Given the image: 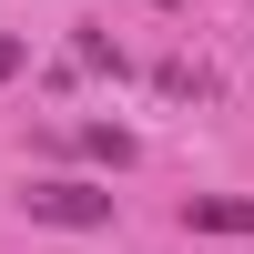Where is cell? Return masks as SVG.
Wrapping results in <instances>:
<instances>
[{
	"mask_svg": "<svg viewBox=\"0 0 254 254\" xmlns=\"http://www.w3.org/2000/svg\"><path fill=\"white\" fill-rule=\"evenodd\" d=\"M20 214L31 224H61V234H102V224H112V193H102V183H31V193H20Z\"/></svg>",
	"mask_w": 254,
	"mask_h": 254,
	"instance_id": "6da1fadb",
	"label": "cell"
},
{
	"mask_svg": "<svg viewBox=\"0 0 254 254\" xmlns=\"http://www.w3.org/2000/svg\"><path fill=\"white\" fill-rule=\"evenodd\" d=\"M20 61H31V41H20V31H0V81H10Z\"/></svg>",
	"mask_w": 254,
	"mask_h": 254,
	"instance_id": "277c9868",
	"label": "cell"
},
{
	"mask_svg": "<svg viewBox=\"0 0 254 254\" xmlns=\"http://www.w3.org/2000/svg\"><path fill=\"white\" fill-rule=\"evenodd\" d=\"M163 10H183V0H163Z\"/></svg>",
	"mask_w": 254,
	"mask_h": 254,
	"instance_id": "5b68a950",
	"label": "cell"
},
{
	"mask_svg": "<svg viewBox=\"0 0 254 254\" xmlns=\"http://www.w3.org/2000/svg\"><path fill=\"white\" fill-rule=\"evenodd\" d=\"M193 234H254V193H183Z\"/></svg>",
	"mask_w": 254,
	"mask_h": 254,
	"instance_id": "7a4b0ae2",
	"label": "cell"
},
{
	"mask_svg": "<svg viewBox=\"0 0 254 254\" xmlns=\"http://www.w3.org/2000/svg\"><path fill=\"white\" fill-rule=\"evenodd\" d=\"M81 153H92V163H112V173H122V163H132V132H122V122H81Z\"/></svg>",
	"mask_w": 254,
	"mask_h": 254,
	"instance_id": "3957f363",
	"label": "cell"
}]
</instances>
